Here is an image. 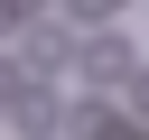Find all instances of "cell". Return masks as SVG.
Listing matches in <instances>:
<instances>
[{
	"label": "cell",
	"instance_id": "7a4b0ae2",
	"mask_svg": "<svg viewBox=\"0 0 149 140\" xmlns=\"http://www.w3.org/2000/svg\"><path fill=\"white\" fill-rule=\"evenodd\" d=\"M74 65H84L93 84H130V75H140V56H130V37H121V28H93V37L74 47Z\"/></svg>",
	"mask_w": 149,
	"mask_h": 140
},
{
	"label": "cell",
	"instance_id": "277c9868",
	"mask_svg": "<svg viewBox=\"0 0 149 140\" xmlns=\"http://www.w3.org/2000/svg\"><path fill=\"white\" fill-rule=\"evenodd\" d=\"M130 112H140V121H149V75H140V84H130Z\"/></svg>",
	"mask_w": 149,
	"mask_h": 140
},
{
	"label": "cell",
	"instance_id": "6da1fadb",
	"mask_svg": "<svg viewBox=\"0 0 149 140\" xmlns=\"http://www.w3.org/2000/svg\"><path fill=\"white\" fill-rule=\"evenodd\" d=\"M0 112H9V131H28V140H56V131H65V103H56L47 84H9Z\"/></svg>",
	"mask_w": 149,
	"mask_h": 140
},
{
	"label": "cell",
	"instance_id": "3957f363",
	"mask_svg": "<svg viewBox=\"0 0 149 140\" xmlns=\"http://www.w3.org/2000/svg\"><path fill=\"white\" fill-rule=\"evenodd\" d=\"M65 56H74L65 28H37V37H28V65H65Z\"/></svg>",
	"mask_w": 149,
	"mask_h": 140
}]
</instances>
